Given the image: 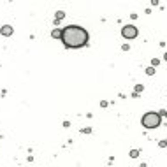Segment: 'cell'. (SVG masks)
I'll use <instances>...</instances> for the list:
<instances>
[{
	"mask_svg": "<svg viewBox=\"0 0 167 167\" xmlns=\"http://www.w3.org/2000/svg\"><path fill=\"white\" fill-rule=\"evenodd\" d=\"M121 35L125 39H129V40H132V39H135L139 35V30H137V26H134V25H125V26L121 28Z\"/></svg>",
	"mask_w": 167,
	"mask_h": 167,
	"instance_id": "cell-3",
	"label": "cell"
},
{
	"mask_svg": "<svg viewBox=\"0 0 167 167\" xmlns=\"http://www.w3.org/2000/svg\"><path fill=\"white\" fill-rule=\"evenodd\" d=\"M164 60H166V62H167V53H166V55H164Z\"/></svg>",
	"mask_w": 167,
	"mask_h": 167,
	"instance_id": "cell-12",
	"label": "cell"
},
{
	"mask_svg": "<svg viewBox=\"0 0 167 167\" xmlns=\"http://www.w3.org/2000/svg\"><path fill=\"white\" fill-rule=\"evenodd\" d=\"M160 116H167V111H162V113H158Z\"/></svg>",
	"mask_w": 167,
	"mask_h": 167,
	"instance_id": "cell-11",
	"label": "cell"
},
{
	"mask_svg": "<svg viewBox=\"0 0 167 167\" xmlns=\"http://www.w3.org/2000/svg\"><path fill=\"white\" fill-rule=\"evenodd\" d=\"M65 18V13H63V11H58V13H56V21H60V19H63Z\"/></svg>",
	"mask_w": 167,
	"mask_h": 167,
	"instance_id": "cell-6",
	"label": "cell"
},
{
	"mask_svg": "<svg viewBox=\"0 0 167 167\" xmlns=\"http://www.w3.org/2000/svg\"><path fill=\"white\" fill-rule=\"evenodd\" d=\"M146 74L153 76V74H155V69H153V67H148V69H146Z\"/></svg>",
	"mask_w": 167,
	"mask_h": 167,
	"instance_id": "cell-8",
	"label": "cell"
},
{
	"mask_svg": "<svg viewBox=\"0 0 167 167\" xmlns=\"http://www.w3.org/2000/svg\"><path fill=\"white\" fill-rule=\"evenodd\" d=\"M0 34H2L4 37H9V35H13V26H11V25H4V26L0 28Z\"/></svg>",
	"mask_w": 167,
	"mask_h": 167,
	"instance_id": "cell-4",
	"label": "cell"
},
{
	"mask_svg": "<svg viewBox=\"0 0 167 167\" xmlns=\"http://www.w3.org/2000/svg\"><path fill=\"white\" fill-rule=\"evenodd\" d=\"M139 153H141L139 149H132V151H130V157H132V158H137V157H139Z\"/></svg>",
	"mask_w": 167,
	"mask_h": 167,
	"instance_id": "cell-7",
	"label": "cell"
},
{
	"mask_svg": "<svg viewBox=\"0 0 167 167\" xmlns=\"http://www.w3.org/2000/svg\"><path fill=\"white\" fill-rule=\"evenodd\" d=\"M62 32H63V30H60V28H55V30L51 32V37H53V39H60V40H62Z\"/></svg>",
	"mask_w": 167,
	"mask_h": 167,
	"instance_id": "cell-5",
	"label": "cell"
},
{
	"mask_svg": "<svg viewBox=\"0 0 167 167\" xmlns=\"http://www.w3.org/2000/svg\"><path fill=\"white\" fill-rule=\"evenodd\" d=\"M143 88H144V86H143V85H137V86H135V93L143 92Z\"/></svg>",
	"mask_w": 167,
	"mask_h": 167,
	"instance_id": "cell-9",
	"label": "cell"
},
{
	"mask_svg": "<svg viewBox=\"0 0 167 167\" xmlns=\"http://www.w3.org/2000/svg\"><path fill=\"white\" fill-rule=\"evenodd\" d=\"M62 42L67 49H77V48H83L86 42H88V32L83 28V26H77V25H69L63 28L62 32Z\"/></svg>",
	"mask_w": 167,
	"mask_h": 167,
	"instance_id": "cell-1",
	"label": "cell"
},
{
	"mask_svg": "<svg viewBox=\"0 0 167 167\" xmlns=\"http://www.w3.org/2000/svg\"><path fill=\"white\" fill-rule=\"evenodd\" d=\"M160 121H162V116H160L158 113H153V111L146 113V114L141 118V125H143L144 129H148V130L160 127Z\"/></svg>",
	"mask_w": 167,
	"mask_h": 167,
	"instance_id": "cell-2",
	"label": "cell"
},
{
	"mask_svg": "<svg viewBox=\"0 0 167 167\" xmlns=\"http://www.w3.org/2000/svg\"><path fill=\"white\" fill-rule=\"evenodd\" d=\"M158 146H160V148H166V146H167V141H160V143H158Z\"/></svg>",
	"mask_w": 167,
	"mask_h": 167,
	"instance_id": "cell-10",
	"label": "cell"
}]
</instances>
